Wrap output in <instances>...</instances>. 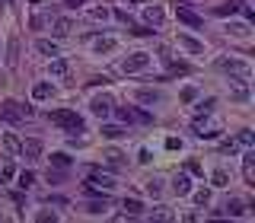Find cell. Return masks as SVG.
Here are the masks:
<instances>
[{"label":"cell","mask_w":255,"mask_h":223,"mask_svg":"<svg viewBox=\"0 0 255 223\" xmlns=\"http://www.w3.org/2000/svg\"><path fill=\"white\" fill-rule=\"evenodd\" d=\"M48 118H51L54 124H61V128H67L70 134H83V118L74 112V108H54V112H48Z\"/></svg>","instance_id":"1"},{"label":"cell","mask_w":255,"mask_h":223,"mask_svg":"<svg viewBox=\"0 0 255 223\" xmlns=\"http://www.w3.org/2000/svg\"><path fill=\"white\" fill-rule=\"evenodd\" d=\"M32 115V108H23L16 99H7V102H0V121H10V124H19L23 118Z\"/></svg>","instance_id":"2"},{"label":"cell","mask_w":255,"mask_h":223,"mask_svg":"<svg viewBox=\"0 0 255 223\" xmlns=\"http://www.w3.org/2000/svg\"><path fill=\"white\" fill-rule=\"evenodd\" d=\"M220 67H224L226 74H233L240 83H249V80H252V67H249L242 58H224V61H220Z\"/></svg>","instance_id":"3"},{"label":"cell","mask_w":255,"mask_h":223,"mask_svg":"<svg viewBox=\"0 0 255 223\" xmlns=\"http://www.w3.org/2000/svg\"><path fill=\"white\" fill-rule=\"evenodd\" d=\"M150 61H153V54H147V51H134V54H128L121 61V70L124 74H140V70H147L150 67Z\"/></svg>","instance_id":"4"},{"label":"cell","mask_w":255,"mask_h":223,"mask_svg":"<svg viewBox=\"0 0 255 223\" xmlns=\"http://www.w3.org/2000/svg\"><path fill=\"white\" fill-rule=\"evenodd\" d=\"M176 19H179V23H185V26H192V29H201V26H204V19L195 13L188 3H176Z\"/></svg>","instance_id":"5"},{"label":"cell","mask_w":255,"mask_h":223,"mask_svg":"<svg viewBox=\"0 0 255 223\" xmlns=\"http://www.w3.org/2000/svg\"><path fill=\"white\" fill-rule=\"evenodd\" d=\"M118 118H121L124 124H150L153 121V115H147V112H140V108H134V105H124V108H118Z\"/></svg>","instance_id":"6"},{"label":"cell","mask_w":255,"mask_h":223,"mask_svg":"<svg viewBox=\"0 0 255 223\" xmlns=\"http://www.w3.org/2000/svg\"><path fill=\"white\" fill-rule=\"evenodd\" d=\"M112 96L108 92H99V96H93V102H90V112H93L96 118H108V112H112Z\"/></svg>","instance_id":"7"},{"label":"cell","mask_w":255,"mask_h":223,"mask_svg":"<svg viewBox=\"0 0 255 223\" xmlns=\"http://www.w3.org/2000/svg\"><path fill=\"white\" fill-rule=\"evenodd\" d=\"M226 35H233V39H249V35H252V26H249L246 19H233V16H230V23H226Z\"/></svg>","instance_id":"8"},{"label":"cell","mask_w":255,"mask_h":223,"mask_svg":"<svg viewBox=\"0 0 255 223\" xmlns=\"http://www.w3.org/2000/svg\"><path fill=\"white\" fill-rule=\"evenodd\" d=\"M172 194H179V198L192 194V178H188V172H176V176H172Z\"/></svg>","instance_id":"9"},{"label":"cell","mask_w":255,"mask_h":223,"mask_svg":"<svg viewBox=\"0 0 255 223\" xmlns=\"http://www.w3.org/2000/svg\"><path fill=\"white\" fill-rule=\"evenodd\" d=\"M19 150H23L26 160H39V156H42V140L39 137H29V140H23V144H19Z\"/></svg>","instance_id":"10"},{"label":"cell","mask_w":255,"mask_h":223,"mask_svg":"<svg viewBox=\"0 0 255 223\" xmlns=\"http://www.w3.org/2000/svg\"><path fill=\"white\" fill-rule=\"evenodd\" d=\"M179 45L185 48V51H192V54H201V51H204V45H201L198 39H192L188 32H179Z\"/></svg>","instance_id":"11"},{"label":"cell","mask_w":255,"mask_h":223,"mask_svg":"<svg viewBox=\"0 0 255 223\" xmlns=\"http://www.w3.org/2000/svg\"><path fill=\"white\" fill-rule=\"evenodd\" d=\"M35 51H39V54H45V58H58V54H61V48H58V42L39 39V42H35Z\"/></svg>","instance_id":"12"},{"label":"cell","mask_w":255,"mask_h":223,"mask_svg":"<svg viewBox=\"0 0 255 223\" xmlns=\"http://www.w3.org/2000/svg\"><path fill=\"white\" fill-rule=\"evenodd\" d=\"M144 19H147L150 26H163V19H166V13H163V7H144Z\"/></svg>","instance_id":"13"},{"label":"cell","mask_w":255,"mask_h":223,"mask_svg":"<svg viewBox=\"0 0 255 223\" xmlns=\"http://www.w3.org/2000/svg\"><path fill=\"white\" fill-rule=\"evenodd\" d=\"M48 74H51V77H67V74H70V64L64 61V58H54V61L48 64Z\"/></svg>","instance_id":"14"},{"label":"cell","mask_w":255,"mask_h":223,"mask_svg":"<svg viewBox=\"0 0 255 223\" xmlns=\"http://www.w3.org/2000/svg\"><path fill=\"white\" fill-rule=\"evenodd\" d=\"M51 92H54L51 83H35V86H32V99H35V102H45V99H51Z\"/></svg>","instance_id":"15"},{"label":"cell","mask_w":255,"mask_h":223,"mask_svg":"<svg viewBox=\"0 0 255 223\" xmlns=\"http://www.w3.org/2000/svg\"><path fill=\"white\" fill-rule=\"evenodd\" d=\"M115 48H118L115 39H99V42H93V51L96 54H108V51H115Z\"/></svg>","instance_id":"16"},{"label":"cell","mask_w":255,"mask_h":223,"mask_svg":"<svg viewBox=\"0 0 255 223\" xmlns=\"http://www.w3.org/2000/svg\"><path fill=\"white\" fill-rule=\"evenodd\" d=\"M137 102H144V105H156V102H160V92H156V89H137Z\"/></svg>","instance_id":"17"},{"label":"cell","mask_w":255,"mask_h":223,"mask_svg":"<svg viewBox=\"0 0 255 223\" xmlns=\"http://www.w3.org/2000/svg\"><path fill=\"white\" fill-rule=\"evenodd\" d=\"M242 169H246V182L252 185V182H255V153H246V160H242Z\"/></svg>","instance_id":"18"},{"label":"cell","mask_w":255,"mask_h":223,"mask_svg":"<svg viewBox=\"0 0 255 223\" xmlns=\"http://www.w3.org/2000/svg\"><path fill=\"white\" fill-rule=\"evenodd\" d=\"M70 29H74V23H70V19H58V23L51 26V32L58 35V39H64V35H70Z\"/></svg>","instance_id":"19"},{"label":"cell","mask_w":255,"mask_h":223,"mask_svg":"<svg viewBox=\"0 0 255 223\" xmlns=\"http://www.w3.org/2000/svg\"><path fill=\"white\" fill-rule=\"evenodd\" d=\"M230 99L233 102H246L249 99V83H240V80H236V89L230 92Z\"/></svg>","instance_id":"20"},{"label":"cell","mask_w":255,"mask_h":223,"mask_svg":"<svg viewBox=\"0 0 255 223\" xmlns=\"http://www.w3.org/2000/svg\"><path fill=\"white\" fill-rule=\"evenodd\" d=\"M90 185H99V188L112 192V188H115V178H112V176H102V172H96V176H93V182H90Z\"/></svg>","instance_id":"21"},{"label":"cell","mask_w":255,"mask_h":223,"mask_svg":"<svg viewBox=\"0 0 255 223\" xmlns=\"http://www.w3.org/2000/svg\"><path fill=\"white\" fill-rule=\"evenodd\" d=\"M210 182H214V188H226V182H230V172H226V169H214Z\"/></svg>","instance_id":"22"},{"label":"cell","mask_w":255,"mask_h":223,"mask_svg":"<svg viewBox=\"0 0 255 223\" xmlns=\"http://www.w3.org/2000/svg\"><path fill=\"white\" fill-rule=\"evenodd\" d=\"M13 178H16V185H19V188H32V182H35V172L23 169L19 176H13Z\"/></svg>","instance_id":"23"},{"label":"cell","mask_w":255,"mask_h":223,"mask_svg":"<svg viewBox=\"0 0 255 223\" xmlns=\"http://www.w3.org/2000/svg\"><path fill=\"white\" fill-rule=\"evenodd\" d=\"M124 210H128V217H137L140 210H144V204H140L137 198H124Z\"/></svg>","instance_id":"24"},{"label":"cell","mask_w":255,"mask_h":223,"mask_svg":"<svg viewBox=\"0 0 255 223\" xmlns=\"http://www.w3.org/2000/svg\"><path fill=\"white\" fill-rule=\"evenodd\" d=\"M102 137L105 140H118V137H124V131L115 128V124H105V128H102Z\"/></svg>","instance_id":"25"},{"label":"cell","mask_w":255,"mask_h":223,"mask_svg":"<svg viewBox=\"0 0 255 223\" xmlns=\"http://www.w3.org/2000/svg\"><path fill=\"white\" fill-rule=\"evenodd\" d=\"M214 96H208V99H201L198 102V105H195V112H198V115H210V108H214Z\"/></svg>","instance_id":"26"},{"label":"cell","mask_w":255,"mask_h":223,"mask_svg":"<svg viewBox=\"0 0 255 223\" xmlns=\"http://www.w3.org/2000/svg\"><path fill=\"white\" fill-rule=\"evenodd\" d=\"M3 150H7V153H19V140H16L13 134H3Z\"/></svg>","instance_id":"27"},{"label":"cell","mask_w":255,"mask_h":223,"mask_svg":"<svg viewBox=\"0 0 255 223\" xmlns=\"http://www.w3.org/2000/svg\"><path fill=\"white\" fill-rule=\"evenodd\" d=\"M236 10H240V3H220V7H217V16H236Z\"/></svg>","instance_id":"28"},{"label":"cell","mask_w":255,"mask_h":223,"mask_svg":"<svg viewBox=\"0 0 255 223\" xmlns=\"http://www.w3.org/2000/svg\"><path fill=\"white\" fill-rule=\"evenodd\" d=\"M51 166H58V169H67V166H70V156H67V153H51Z\"/></svg>","instance_id":"29"},{"label":"cell","mask_w":255,"mask_h":223,"mask_svg":"<svg viewBox=\"0 0 255 223\" xmlns=\"http://www.w3.org/2000/svg\"><path fill=\"white\" fill-rule=\"evenodd\" d=\"M105 160L112 163V166H121V163H124V153H121V150H105Z\"/></svg>","instance_id":"30"},{"label":"cell","mask_w":255,"mask_h":223,"mask_svg":"<svg viewBox=\"0 0 255 223\" xmlns=\"http://www.w3.org/2000/svg\"><path fill=\"white\" fill-rule=\"evenodd\" d=\"M147 194H153V198L163 194V182H160V178H150V182H147Z\"/></svg>","instance_id":"31"},{"label":"cell","mask_w":255,"mask_h":223,"mask_svg":"<svg viewBox=\"0 0 255 223\" xmlns=\"http://www.w3.org/2000/svg\"><path fill=\"white\" fill-rule=\"evenodd\" d=\"M185 172H188V176H204L201 163H195V160H188V163H185Z\"/></svg>","instance_id":"32"},{"label":"cell","mask_w":255,"mask_h":223,"mask_svg":"<svg viewBox=\"0 0 255 223\" xmlns=\"http://www.w3.org/2000/svg\"><path fill=\"white\" fill-rule=\"evenodd\" d=\"M224 214H230V217H240V214H242V201H230Z\"/></svg>","instance_id":"33"},{"label":"cell","mask_w":255,"mask_h":223,"mask_svg":"<svg viewBox=\"0 0 255 223\" xmlns=\"http://www.w3.org/2000/svg\"><path fill=\"white\" fill-rule=\"evenodd\" d=\"M195 204H201V208H204V204H210V192H208V188L195 192Z\"/></svg>","instance_id":"34"},{"label":"cell","mask_w":255,"mask_h":223,"mask_svg":"<svg viewBox=\"0 0 255 223\" xmlns=\"http://www.w3.org/2000/svg\"><path fill=\"white\" fill-rule=\"evenodd\" d=\"M90 16H93V19H108V16H112V10H105V7H96V10H90Z\"/></svg>","instance_id":"35"},{"label":"cell","mask_w":255,"mask_h":223,"mask_svg":"<svg viewBox=\"0 0 255 223\" xmlns=\"http://www.w3.org/2000/svg\"><path fill=\"white\" fill-rule=\"evenodd\" d=\"M16 58H19V42L13 39V42H10V58H7V61H10V64H16Z\"/></svg>","instance_id":"36"},{"label":"cell","mask_w":255,"mask_h":223,"mask_svg":"<svg viewBox=\"0 0 255 223\" xmlns=\"http://www.w3.org/2000/svg\"><path fill=\"white\" fill-rule=\"evenodd\" d=\"M182 99H185V102H195V99H198V89H195V86H185V89H182Z\"/></svg>","instance_id":"37"},{"label":"cell","mask_w":255,"mask_h":223,"mask_svg":"<svg viewBox=\"0 0 255 223\" xmlns=\"http://www.w3.org/2000/svg\"><path fill=\"white\" fill-rule=\"evenodd\" d=\"M105 208H108L105 201H93V204H90V214H102Z\"/></svg>","instance_id":"38"},{"label":"cell","mask_w":255,"mask_h":223,"mask_svg":"<svg viewBox=\"0 0 255 223\" xmlns=\"http://www.w3.org/2000/svg\"><path fill=\"white\" fill-rule=\"evenodd\" d=\"M166 61H169V58H166ZM169 70L172 74H188V64H172L169 61Z\"/></svg>","instance_id":"39"},{"label":"cell","mask_w":255,"mask_h":223,"mask_svg":"<svg viewBox=\"0 0 255 223\" xmlns=\"http://www.w3.org/2000/svg\"><path fill=\"white\" fill-rule=\"evenodd\" d=\"M153 217H156V220H169L172 214H169V208H156V210H153Z\"/></svg>","instance_id":"40"},{"label":"cell","mask_w":255,"mask_h":223,"mask_svg":"<svg viewBox=\"0 0 255 223\" xmlns=\"http://www.w3.org/2000/svg\"><path fill=\"white\" fill-rule=\"evenodd\" d=\"M240 144L252 147V131H249V128H246V131H240Z\"/></svg>","instance_id":"41"},{"label":"cell","mask_w":255,"mask_h":223,"mask_svg":"<svg viewBox=\"0 0 255 223\" xmlns=\"http://www.w3.org/2000/svg\"><path fill=\"white\" fill-rule=\"evenodd\" d=\"M16 176V166L13 163H7V166H3V178H13Z\"/></svg>","instance_id":"42"},{"label":"cell","mask_w":255,"mask_h":223,"mask_svg":"<svg viewBox=\"0 0 255 223\" xmlns=\"http://www.w3.org/2000/svg\"><path fill=\"white\" fill-rule=\"evenodd\" d=\"M220 150H224V153H233V150H236V144H233V140H224V144H220Z\"/></svg>","instance_id":"43"},{"label":"cell","mask_w":255,"mask_h":223,"mask_svg":"<svg viewBox=\"0 0 255 223\" xmlns=\"http://www.w3.org/2000/svg\"><path fill=\"white\" fill-rule=\"evenodd\" d=\"M166 147H169V150H182V140H176V137H169V140H166Z\"/></svg>","instance_id":"44"},{"label":"cell","mask_w":255,"mask_h":223,"mask_svg":"<svg viewBox=\"0 0 255 223\" xmlns=\"http://www.w3.org/2000/svg\"><path fill=\"white\" fill-rule=\"evenodd\" d=\"M128 3H147V0H128Z\"/></svg>","instance_id":"45"}]
</instances>
